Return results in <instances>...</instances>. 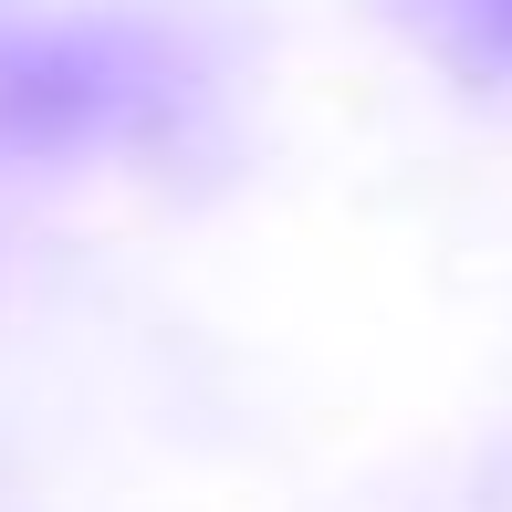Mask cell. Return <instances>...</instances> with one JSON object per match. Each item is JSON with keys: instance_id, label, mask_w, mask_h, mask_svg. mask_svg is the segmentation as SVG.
I'll return each mask as SVG.
<instances>
[{"instance_id": "6da1fadb", "label": "cell", "mask_w": 512, "mask_h": 512, "mask_svg": "<svg viewBox=\"0 0 512 512\" xmlns=\"http://www.w3.org/2000/svg\"><path fill=\"white\" fill-rule=\"evenodd\" d=\"M439 21H450L460 42H481V53L512 63V0H439Z\"/></svg>"}]
</instances>
